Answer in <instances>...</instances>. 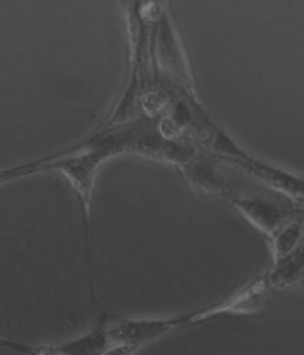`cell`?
<instances>
[{
	"mask_svg": "<svg viewBox=\"0 0 304 355\" xmlns=\"http://www.w3.org/2000/svg\"><path fill=\"white\" fill-rule=\"evenodd\" d=\"M128 10V29H130V78L126 84L120 101L116 103L107 125L126 122L135 118L141 97L154 84L151 58V21L146 14V4H130Z\"/></svg>",
	"mask_w": 304,
	"mask_h": 355,
	"instance_id": "obj_1",
	"label": "cell"
},
{
	"mask_svg": "<svg viewBox=\"0 0 304 355\" xmlns=\"http://www.w3.org/2000/svg\"><path fill=\"white\" fill-rule=\"evenodd\" d=\"M179 327H185V315L162 319H110L107 315V334L112 346H133L139 349Z\"/></svg>",
	"mask_w": 304,
	"mask_h": 355,
	"instance_id": "obj_4",
	"label": "cell"
},
{
	"mask_svg": "<svg viewBox=\"0 0 304 355\" xmlns=\"http://www.w3.org/2000/svg\"><path fill=\"white\" fill-rule=\"evenodd\" d=\"M51 158H53V156L37 159V162H27V164H22V166H14V167H8V169H2V171H0V187H2V184H8V182L25 179V177H31V175L48 171V166H50Z\"/></svg>",
	"mask_w": 304,
	"mask_h": 355,
	"instance_id": "obj_9",
	"label": "cell"
},
{
	"mask_svg": "<svg viewBox=\"0 0 304 355\" xmlns=\"http://www.w3.org/2000/svg\"><path fill=\"white\" fill-rule=\"evenodd\" d=\"M112 348L107 334V315H103L97 325L90 333L82 334L80 338L69 340L65 344H51L42 346L48 355H103Z\"/></svg>",
	"mask_w": 304,
	"mask_h": 355,
	"instance_id": "obj_6",
	"label": "cell"
},
{
	"mask_svg": "<svg viewBox=\"0 0 304 355\" xmlns=\"http://www.w3.org/2000/svg\"><path fill=\"white\" fill-rule=\"evenodd\" d=\"M225 200L234 209H238L255 228H259L267 239L272 238L285 225L303 218V203L295 202L289 196L272 189L259 190L251 194H239L238 190L232 189Z\"/></svg>",
	"mask_w": 304,
	"mask_h": 355,
	"instance_id": "obj_2",
	"label": "cell"
},
{
	"mask_svg": "<svg viewBox=\"0 0 304 355\" xmlns=\"http://www.w3.org/2000/svg\"><path fill=\"white\" fill-rule=\"evenodd\" d=\"M219 167H221V164L213 156L198 153L187 164L179 166V169L196 192L217 194V196L225 198L228 192H232L234 187L228 182L225 175L221 173Z\"/></svg>",
	"mask_w": 304,
	"mask_h": 355,
	"instance_id": "obj_5",
	"label": "cell"
},
{
	"mask_svg": "<svg viewBox=\"0 0 304 355\" xmlns=\"http://www.w3.org/2000/svg\"><path fill=\"white\" fill-rule=\"evenodd\" d=\"M135 352H137V348H133V346H112L103 355H133Z\"/></svg>",
	"mask_w": 304,
	"mask_h": 355,
	"instance_id": "obj_10",
	"label": "cell"
},
{
	"mask_svg": "<svg viewBox=\"0 0 304 355\" xmlns=\"http://www.w3.org/2000/svg\"><path fill=\"white\" fill-rule=\"evenodd\" d=\"M301 239H303V218H297V220L283 226L282 230H278L272 238H268L272 261H280L283 257L293 253L301 245Z\"/></svg>",
	"mask_w": 304,
	"mask_h": 355,
	"instance_id": "obj_8",
	"label": "cell"
},
{
	"mask_svg": "<svg viewBox=\"0 0 304 355\" xmlns=\"http://www.w3.org/2000/svg\"><path fill=\"white\" fill-rule=\"evenodd\" d=\"M272 287L268 283L267 272H262L259 276L251 277L242 287L232 291L230 295L223 298L217 304L203 308L200 312H192L185 315V327L189 325H200L210 319L217 318V315H225V313H253L262 310L267 306L268 298H270Z\"/></svg>",
	"mask_w": 304,
	"mask_h": 355,
	"instance_id": "obj_3",
	"label": "cell"
},
{
	"mask_svg": "<svg viewBox=\"0 0 304 355\" xmlns=\"http://www.w3.org/2000/svg\"><path fill=\"white\" fill-rule=\"evenodd\" d=\"M268 283L274 289H293L303 283V245H298L293 253L274 262V266L267 270Z\"/></svg>",
	"mask_w": 304,
	"mask_h": 355,
	"instance_id": "obj_7",
	"label": "cell"
}]
</instances>
